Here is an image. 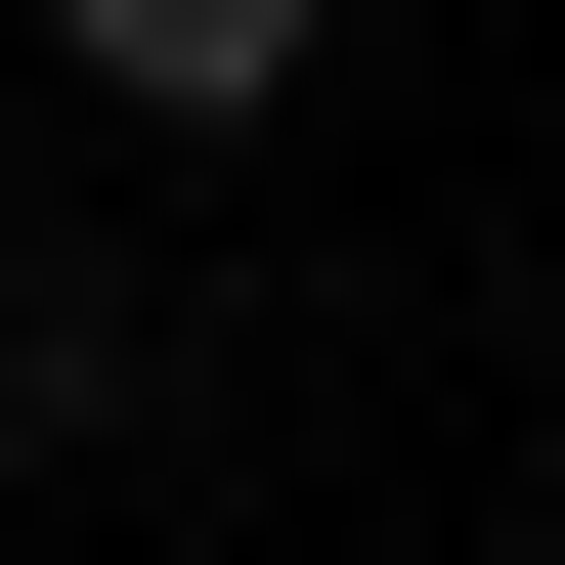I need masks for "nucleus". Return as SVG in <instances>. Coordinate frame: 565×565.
I'll return each mask as SVG.
<instances>
[{
	"mask_svg": "<svg viewBox=\"0 0 565 565\" xmlns=\"http://www.w3.org/2000/svg\"><path fill=\"white\" fill-rule=\"evenodd\" d=\"M44 44L131 87V131H262V87H305V0H44Z\"/></svg>",
	"mask_w": 565,
	"mask_h": 565,
	"instance_id": "f257e3e1",
	"label": "nucleus"
}]
</instances>
